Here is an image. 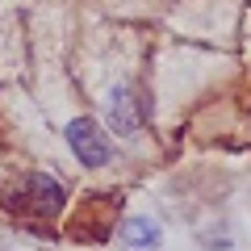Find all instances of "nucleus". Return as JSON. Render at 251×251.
<instances>
[{"label":"nucleus","instance_id":"nucleus-1","mask_svg":"<svg viewBox=\"0 0 251 251\" xmlns=\"http://www.w3.org/2000/svg\"><path fill=\"white\" fill-rule=\"evenodd\" d=\"M63 205H67V188L46 172H25L9 193V209L21 218H59Z\"/></svg>","mask_w":251,"mask_h":251},{"label":"nucleus","instance_id":"nucleus-2","mask_svg":"<svg viewBox=\"0 0 251 251\" xmlns=\"http://www.w3.org/2000/svg\"><path fill=\"white\" fill-rule=\"evenodd\" d=\"M63 138H67V147H72L75 163L88 168V172L109 168V159H113V138H109L105 126L92 122V117H72L67 130H63Z\"/></svg>","mask_w":251,"mask_h":251},{"label":"nucleus","instance_id":"nucleus-3","mask_svg":"<svg viewBox=\"0 0 251 251\" xmlns=\"http://www.w3.org/2000/svg\"><path fill=\"white\" fill-rule=\"evenodd\" d=\"M143 117H147V105L138 100V92L130 88V84H117V88L109 92V100H105V122H109L113 134L134 138L138 130H143Z\"/></svg>","mask_w":251,"mask_h":251},{"label":"nucleus","instance_id":"nucleus-4","mask_svg":"<svg viewBox=\"0 0 251 251\" xmlns=\"http://www.w3.org/2000/svg\"><path fill=\"white\" fill-rule=\"evenodd\" d=\"M117 243H122V247H130V251H151V247H159V243H163V230H159V222H155V218L130 214L122 226H117Z\"/></svg>","mask_w":251,"mask_h":251}]
</instances>
